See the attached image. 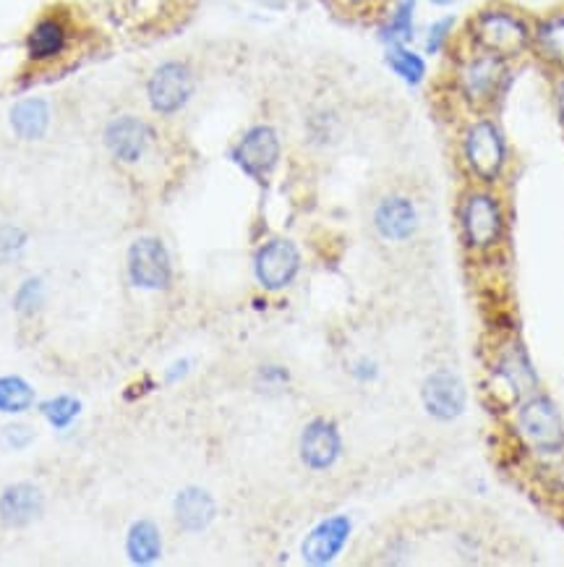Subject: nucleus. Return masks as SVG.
Instances as JSON below:
<instances>
[{"label":"nucleus","mask_w":564,"mask_h":567,"mask_svg":"<svg viewBox=\"0 0 564 567\" xmlns=\"http://www.w3.org/2000/svg\"><path fill=\"white\" fill-rule=\"evenodd\" d=\"M473 40H476L478 51H486L499 58H515V55L526 53L531 47V26L518 13L505 9H486L473 19L471 26Z\"/></svg>","instance_id":"f257e3e1"},{"label":"nucleus","mask_w":564,"mask_h":567,"mask_svg":"<svg viewBox=\"0 0 564 567\" xmlns=\"http://www.w3.org/2000/svg\"><path fill=\"white\" fill-rule=\"evenodd\" d=\"M518 432L531 450L556 455L564 450V422L552 397L533 395L520 405Z\"/></svg>","instance_id":"f03ea898"},{"label":"nucleus","mask_w":564,"mask_h":567,"mask_svg":"<svg viewBox=\"0 0 564 567\" xmlns=\"http://www.w3.org/2000/svg\"><path fill=\"white\" fill-rule=\"evenodd\" d=\"M463 155L471 173L486 184L497 181L507 165V144L497 123L476 121L463 137Z\"/></svg>","instance_id":"7ed1b4c3"},{"label":"nucleus","mask_w":564,"mask_h":567,"mask_svg":"<svg viewBox=\"0 0 564 567\" xmlns=\"http://www.w3.org/2000/svg\"><path fill=\"white\" fill-rule=\"evenodd\" d=\"M193 87H197V81H193V72L188 63L165 61L146 81V100H150L155 113L176 116L191 100Z\"/></svg>","instance_id":"20e7f679"},{"label":"nucleus","mask_w":564,"mask_h":567,"mask_svg":"<svg viewBox=\"0 0 564 567\" xmlns=\"http://www.w3.org/2000/svg\"><path fill=\"white\" fill-rule=\"evenodd\" d=\"M460 226H463V238L471 249H491L505 233L499 201L486 192L468 194L460 207Z\"/></svg>","instance_id":"39448f33"},{"label":"nucleus","mask_w":564,"mask_h":567,"mask_svg":"<svg viewBox=\"0 0 564 567\" xmlns=\"http://www.w3.org/2000/svg\"><path fill=\"white\" fill-rule=\"evenodd\" d=\"M507 61L499 55H491L486 51H478L473 58H468L460 66V92L473 105H486L494 95L499 92L505 84Z\"/></svg>","instance_id":"423d86ee"},{"label":"nucleus","mask_w":564,"mask_h":567,"mask_svg":"<svg viewBox=\"0 0 564 567\" xmlns=\"http://www.w3.org/2000/svg\"><path fill=\"white\" fill-rule=\"evenodd\" d=\"M155 142V131L152 126L136 116H118L104 129V146L118 163L136 165L146 157Z\"/></svg>","instance_id":"0eeeda50"},{"label":"nucleus","mask_w":564,"mask_h":567,"mask_svg":"<svg viewBox=\"0 0 564 567\" xmlns=\"http://www.w3.org/2000/svg\"><path fill=\"white\" fill-rule=\"evenodd\" d=\"M131 283L146 291H163L170 285V254L157 238H139L129 249Z\"/></svg>","instance_id":"6e6552de"},{"label":"nucleus","mask_w":564,"mask_h":567,"mask_svg":"<svg viewBox=\"0 0 564 567\" xmlns=\"http://www.w3.org/2000/svg\"><path fill=\"white\" fill-rule=\"evenodd\" d=\"M233 160L251 178L264 181L280 163V137L272 126H254L235 144Z\"/></svg>","instance_id":"1a4fd4ad"},{"label":"nucleus","mask_w":564,"mask_h":567,"mask_svg":"<svg viewBox=\"0 0 564 567\" xmlns=\"http://www.w3.org/2000/svg\"><path fill=\"white\" fill-rule=\"evenodd\" d=\"M298 270H301V254H298L296 243L288 238H275V241L264 243L256 251L254 272L256 280L267 291H283L296 280Z\"/></svg>","instance_id":"9d476101"},{"label":"nucleus","mask_w":564,"mask_h":567,"mask_svg":"<svg viewBox=\"0 0 564 567\" xmlns=\"http://www.w3.org/2000/svg\"><path fill=\"white\" fill-rule=\"evenodd\" d=\"M423 405L439 422H452L465 411V388L463 380L450 369H439L423 382L421 390Z\"/></svg>","instance_id":"9b49d317"},{"label":"nucleus","mask_w":564,"mask_h":567,"mask_svg":"<svg viewBox=\"0 0 564 567\" xmlns=\"http://www.w3.org/2000/svg\"><path fill=\"white\" fill-rule=\"evenodd\" d=\"M71 47V26L68 21L58 17V13H51V17H42L37 24L32 26L30 37H26V53H30L32 63H55L60 61L63 55Z\"/></svg>","instance_id":"f8f14e48"},{"label":"nucleus","mask_w":564,"mask_h":567,"mask_svg":"<svg viewBox=\"0 0 564 567\" xmlns=\"http://www.w3.org/2000/svg\"><path fill=\"white\" fill-rule=\"evenodd\" d=\"M353 523L347 515H332L327 521L319 523L317 528H311V534L306 536L301 555L309 565H330L340 552L345 549L347 538H351Z\"/></svg>","instance_id":"ddd939ff"},{"label":"nucleus","mask_w":564,"mask_h":567,"mask_svg":"<svg viewBox=\"0 0 564 567\" xmlns=\"http://www.w3.org/2000/svg\"><path fill=\"white\" fill-rule=\"evenodd\" d=\"M343 439H340L338 426L327 418H313L301 434V460L311 471H327L338 464Z\"/></svg>","instance_id":"4468645a"},{"label":"nucleus","mask_w":564,"mask_h":567,"mask_svg":"<svg viewBox=\"0 0 564 567\" xmlns=\"http://www.w3.org/2000/svg\"><path fill=\"white\" fill-rule=\"evenodd\" d=\"M45 510V497L42 489L21 481V484H11L0 494V521L9 528H24L37 521Z\"/></svg>","instance_id":"2eb2a0df"},{"label":"nucleus","mask_w":564,"mask_h":567,"mask_svg":"<svg viewBox=\"0 0 564 567\" xmlns=\"http://www.w3.org/2000/svg\"><path fill=\"white\" fill-rule=\"evenodd\" d=\"M374 226L387 241H406L418 230L416 205L408 196H385L374 212Z\"/></svg>","instance_id":"dca6fc26"},{"label":"nucleus","mask_w":564,"mask_h":567,"mask_svg":"<svg viewBox=\"0 0 564 567\" xmlns=\"http://www.w3.org/2000/svg\"><path fill=\"white\" fill-rule=\"evenodd\" d=\"M173 510H176V521L180 528L188 531V534H199V531H204L214 521L218 505H214L212 494L207 489L188 487L176 497Z\"/></svg>","instance_id":"f3484780"},{"label":"nucleus","mask_w":564,"mask_h":567,"mask_svg":"<svg viewBox=\"0 0 564 567\" xmlns=\"http://www.w3.org/2000/svg\"><path fill=\"white\" fill-rule=\"evenodd\" d=\"M47 126H51V108L40 97H30V100H21L13 105L11 110V129L16 131V137L34 142L47 134Z\"/></svg>","instance_id":"a211bd4d"},{"label":"nucleus","mask_w":564,"mask_h":567,"mask_svg":"<svg viewBox=\"0 0 564 567\" xmlns=\"http://www.w3.org/2000/svg\"><path fill=\"white\" fill-rule=\"evenodd\" d=\"M125 552L134 565H152L163 555V536L152 521H136L125 536Z\"/></svg>","instance_id":"6ab92c4d"},{"label":"nucleus","mask_w":564,"mask_h":567,"mask_svg":"<svg viewBox=\"0 0 564 567\" xmlns=\"http://www.w3.org/2000/svg\"><path fill=\"white\" fill-rule=\"evenodd\" d=\"M533 45L543 61L564 68V11L543 19L533 32Z\"/></svg>","instance_id":"aec40b11"},{"label":"nucleus","mask_w":564,"mask_h":567,"mask_svg":"<svg viewBox=\"0 0 564 567\" xmlns=\"http://www.w3.org/2000/svg\"><path fill=\"white\" fill-rule=\"evenodd\" d=\"M387 66L392 68L402 81H408L410 87L421 84L423 76H427V61H423L418 53L408 51L406 45H389Z\"/></svg>","instance_id":"412c9836"},{"label":"nucleus","mask_w":564,"mask_h":567,"mask_svg":"<svg viewBox=\"0 0 564 567\" xmlns=\"http://www.w3.org/2000/svg\"><path fill=\"white\" fill-rule=\"evenodd\" d=\"M416 3L418 0H400V3H397L392 19H389L385 30H381V40H385L387 45H408V42L413 40Z\"/></svg>","instance_id":"4be33fe9"},{"label":"nucleus","mask_w":564,"mask_h":567,"mask_svg":"<svg viewBox=\"0 0 564 567\" xmlns=\"http://www.w3.org/2000/svg\"><path fill=\"white\" fill-rule=\"evenodd\" d=\"M34 403L32 384L21 377H0V413H24Z\"/></svg>","instance_id":"5701e85b"},{"label":"nucleus","mask_w":564,"mask_h":567,"mask_svg":"<svg viewBox=\"0 0 564 567\" xmlns=\"http://www.w3.org/2000/svg\"><path fill=\"white\" fill-rule=\"evenodd\" d=\"M40 411L55 429H66V426H71L76 422V416L81 413V403L71 395H58L53 397V401L42 403Z\"/></svg>","instance_id":"b1692460"},{"label":"nucleus","mask_w":564,"mask_h":567,"mask_svg":"<svg viewBox=\"0 0 564 567\" xmlns=\"http://www.w3.org/2000/svg\"><path fill=\"white\" fill-rule=\"evenodd\" d=\"M42 298H45V288H42V280L32 277V280H26V283L21 285V288L16 291V298H13V306H16L19 312L32 314V312L40 309Z\"/></svg>","instance_id":"393cba45"},{"label":"nucleus","mask_w":564,"mask_h":567,"mask_svg":"<svg viewBox=\"0 0 564 567\" xmlns=\"http://www.w3.org/2000/svg\"><path fill=\"white\" fill-rule=\"evenodd\" d=\"M32 439L34 432L26 424H9L0 432V443H3V447H9V450H24L26 445H32Z\"/></svg>","instance_id":"a878e982"},{"label":"nucleus","mask_w":564,"mask_h":567,"mask_svg":"<svg viewBox=\"0 0 564 567\" xmlns=\"http://www.w3.org/2000/svg\"><path fill=\"white\" fill-rule=\"evenodd\" d=\"M452 26H455V19H452V17L439 19V21H434V24L429 26V32H427V51L431 55L439 53L444 45H447V37H450Z\"/></svg>","instance_id":"bb28decb"},{"label":"nucleus","mask_w":564,"mask_h":567,"mask_svg":"<svg viewBox=\"0 0 564 567\" xmlns=\"http://www.w3.org/2000/svg\"><path fill=\"white\" fill-rule=\"evenodd\" d=\"M26 236L19 228H0V254H11L24 247Z\"/></svg>","instance_id":"cd10ccee"},{"label":"nucleus","mask_w":564,"mask_h":567,"mask_svg":"<svg viewBox=\"0 0 564 567\" xmlns=\"http://www.w3.org/2000/svg\"><path fill=\"white\" fill-rule=\"evenodd\" d=\"M355 374H358L361 380H372V377L376 374L374 363H368V361H361V363H358V369H355Z\"/></svg>","instance_id":"c85d7f7f"},{"label":"nucleus","mask_w":564,"mask_h":567,"mask_svg":"<svg viewBox=\"0 0 564 567\" xmlns=\"http://www.w3.org/2000/svg\"><path fill=\"white\" fill-rule=\"evenodd\" d=\"M176 367H178V369H173V372H170V374H167V380H170V382H176V380H178V377H184V374H186L188 363L184 361V363H176Z\"/></svg>","instance_id":"c756f323"},{"label":"nucleus","mask_w":564,"mask_h":567,"mask_svg":"<svg viewBox=\"0 0 564 567\" xmlns=\"http://www.w3.org/2000/svg\"><path fill=\"white\" fill-rule=\"evenodd\" d=\"M431 3L439 6V9H447V6H455L457 0H431Z\"/></svg>","instance_id":"7c9ffc66"},{"label":"nucleus","mask_w":564,"mask_h":567,"mask_svg":"<svg viewBox=\"0 0 564 567\" xmlns=\"http://www.w3.org/2000/svg\"><path fill=\"white\" fill-rule=\"evenodd\" d=\"M560 108H562V116H564V81L560 84Z\"/></svg>","instance_id":"2f4dec72"}]
</instances>
